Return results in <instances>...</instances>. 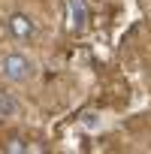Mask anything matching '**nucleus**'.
Instances as JSON below:
<instances>
[{"instance_id":"4","label":"nucleus","mask_w":151,"mask_h":154,"mask_svg":"<svg viewBox=\"0 0 151 154\" xmlns=\"http://www.w3.org/2000/svg\"><path fill=\"white\" fill-rule=\"evenodd\" d=\"M0 112H3V115L18 112V103H15V100H12V94H6V91H0Z\"/></svg>"},{"instance_id":"5","label":"nucleus","mask_w":151,"mask_h":154,"mask_svg":"<svg viewBox=\"0 0 151 154\" xmlns=\"http://www.w3.org/2000/svg\"><path fill=\"white\" fill-rule=\"evenodd\" d=\"M6 151H12V154H18V151H33L24 139H18V136H12L9 142H6Z\"/></svg>"},{"instance_id":"1","label":"nucleus","mask_w":151,"mask_h":154,"mask_svg":"<svg viewBox=\"0 0 151 154\" xmlns=\"http://www.w3.org/2000/svg\"><path fill=\"white\" fill-rule=\"evenodd\" d=\"M33 60L27 57V54H21V51H12V54H6L3 57V75L9 82H27V79H33Z\"/></svg>"},{"instance_id":"2","label":"nucleus","mask_w":151,"mask_h":154,"mask_svg":"<svg viewBox=\"0 0 151 154\" xmlns=\"http://www.w3.org/2000/svg\"><path fill=\"white\" fill-rule=\"evenodd\" d=\"M85 21H88L85 0H66V27L72 33H79V30H85Z\"/></svg>"},{"instance_id":"3","label":"nucleus","mask_w":151,"mask_h":154,"mask_svg":"<svg viewBox=\"0 0 151 154\" xmlns=\"http://www.w3.org/2000/svg\"><path fill=\"white\" fill-rule=\"evenodd\" d=\"M9 33L15 36V39H21V42H27L30 36H33V21H30V15H24V12H15V15H9Z\"/></svg>"}]
</instances>
